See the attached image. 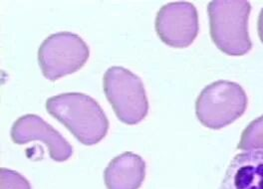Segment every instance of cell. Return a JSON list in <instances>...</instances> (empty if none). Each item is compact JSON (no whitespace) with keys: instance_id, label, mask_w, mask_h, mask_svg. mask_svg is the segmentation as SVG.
Returning a JSON list of instances; mask_svg holds the SVG:
<instances>
[{"instance_id":"12","label":"cell","mask_w":263,"mask_h":189,"mask_svg":"<svg viewBox=\"0 0 263 189\" xmlns=\"http://www.w3.org/2000/svg\"><path fill=\"white\" fill-rule=\"evenodd\" d=\"M257 28H258V35L259 38L263 43V8L259 13V17H258V24H257Z\"/></svg>"},{"instance_id":"11","label":"cell","mask_w":263,"mask_h":189,"mask_svg":"<svg viewBox=\"0 0 263 189\" xmlns=\"http://www.w3.org/2000/svg\"><path fill=\"white\" fill-rule=\"evenodd\" d=\"M0 178L1 189H31L29 181L14 171L1 168Z\"/></svg>"},{"instance_id":"2","label":"cell","mask_w":263,"mask_h":189,"mask_svg":"<svg viewBox=\"0 0 263 189\" xmlns=\"http://www.w3.org/2000/svg\"><path fill=\"white\" fill-rule=\"evenodd\" d=\"M251 6L248 1L210 2L211 37L216 47L230 56H243L251 48L252 42L248 33V19Z\"/></svg>"},{"instance_id":"8","label":"cell","mask_w":263,"mask_h":189,"mask_svg":"<svg viewBox=\"0 0 263 189\" xmlns=\"http://www.w3.org/2000/svg\"><path fill=\"white\" fill-rule=\"evenodd\" d=\"M219 189H263V150L236 155Z\"/></svg>"},{"instance_id":"4","label":"cell","mask_w":263,"mask_h":189,"mask_svg":"<svg viewBox=\"0 0 263 189\" xmlns=\"http://www.w3.org/2000/svg\"><path fill=\"white\" fill-rule=\"evenodd\" d=\"M103 89L117 118L126 125H137L148 115V101L142 79L130 70L114 66L103 77Z\"/></svg>"},{"instance_id":"5","label":"cell","mask_w":263,"mask_h":189,"mask_svg":"<svg viewBox=\"0 0 263 189\" xmlns=\"http://www.w3.org/2000/svg\"><path fill=\"white\" fill-rule=\"evenodd\" d=\"M90 50L80 36L59 32L48 36L38 50V62L46 79L52 82L80 70L88 61Z\"/></svg>"},{"instance_id":"7","label":"cell","mask_w":263,"mask_h":189,"mask_svg":"<svg viewBox=\"0 0 263 189\" xmlns=\"http://www.w3.org/2000/svg\"><path fill=\"white\" fill-rule=\"evenodd\" d=\"M11 139L16 144H25L32 141L44 142L49 150L50 158L63 162L71 158L73 147L53 126L40 117L28 114L20 117L11 128Z\"/></svg>"},{"instance_id":"3","label":"cell","mask_w":263,"mask_h":189,"mask_svg":"<svg viewBox=\"0 0 263 189\" xmlns=\"http://www.w3.org/2000/svg\"><path fill=\"white\" fill-rule=\"evenodd\" d=\"M248 99L242 87L230 81H216L197 97V120L212 129H220L239 119L247 110Z\"/></svg>"},{"instance_id":"9","label":"cell","mask_w":263,"mask_h":189,"mask_svg":"<svg viewBox=\"0 0 263 189\" xmlns=\"http://www.w3.org/2000/svg\"><path fill=\"white\" fill-rule=\"evenodd\" d=\"M146 177V162L127 152L111 160L104 172L107 189H139Z\"/></svg>"},{"instance_id":"1","label":"cell","mask_w":263,"mask_h":189,"mask_svg":"<svg viewBox=\"0 0 263 189\" xmlns=\"http://www.w3.org/2000/svg\"><path fill=\"white\" fill-rule=\"evenodd\" d=\"M46 110L85 145L101 142L109 129V121L98 103L88 94L65 93L46 101Z\"/></svg>"},{"instance_id":"10","label":"cell","mask_w":263,"mask_h":189,"mask_svg":"<svg viewBox=\"0 0 263 189\" xmlns=\"http://www.w3.org/2000/svg\"><path fill=\"white\" fill-rule=\"evenodd\" d=\"M237 149L263 150V116L252 121L242 131Z\"/></svg>"},{"instance_id":"6","label":"cell","mask_w":263,"mask_h":189,"mask_svg":"<svg viewBox=\"0 0 263 189\" xmlns=\"http://www.w3.org/2000/svg\"><path fill=\"white\" fill-rule=\"evenodd\" d=\"M155 27L164 44L174 48L189 47L199 30L197 8L187 1L167 3L159 10Z\"/></svg>"}]
</instances>
